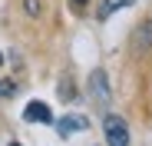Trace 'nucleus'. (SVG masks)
I'll list each match as a JSON object with an SVG mask.
<instances>
[{"mask_svg":"<svg viewBox=\"0 0 152 146\" xmlns=\"http://www.w3.org/2000/svg\"><path fill=\"white\" fill-rule=\"evenodd\" d=\"M10 146H20V143H10Z\"/></svg>","mask_w":152,"mask_h":146,"instance_id":"12","label":"nucleus"},{"mask_svg":"<svg viewBox=\"0 0 152 146\" xmlns=\"http://www.w3.org/2000/svg\"><path fill=\"white\" fill-rule=\"evenodd\" d=\"M103 133H106V146H129V126L116 113L103 116Z\"/></svg>","mask_w":152,"mask_h":146,"instance_id":"1","label":"nucleus"},{"mask_svg":"<svg viewBox=\"0 0 152 146\" xmlns=\"http://www.w3.org/2000/svg\"><path fill=\"white\" fill-rule=\"evenodd\" d=\"M89 100L96 106H106L113 100V90H109V77H106V70H93L89 73Z\"/></svg>","mask_w":152,"mask_h":146,"instance_id":"2","label":"nucleus"},{"mask_svg":"<svg viewBox=\"0 0 152 146\" xmlns=\"http://www.w3.org/2000/svg\"><path fill=\"white\" fill-rule=\"evenodd\" d=\"M0 66H4V53H0Z\"/></svg>","mask_w":152,"mask_h":146,"instance_id":"11","label":"nucleus"},{"mask_svg":"<svg viewBox=\"0 0 152 146\" xmlns=\"http://www.w3.org/2000/svg\"><path fill=\"white\" fill-rule=\"evenodd\" d=\"M69 7H73V10H76V13H80V10H83V7H86V0H69Z\"/></svg>","mask_w":152,"mask_h":146,"instance_id":"10","label":"nucleus"},{"mask_svg":"<svg viewBox=\"0 0 152 146\" xmlns=\"http://www.w3.org/2000/svg\"><path fill=\"white\" fill-rule=\"evenodd\" d=\"M23 10L27 17H40V0H23Z\"/></svg>","mask_w":152,"mask_h":146,"instance_id":"9","label":"nucleus"},{"mask_svg":"<svg viewBox=\"0 0 152 146\" xmlns=\"http://www.w3.org/2000/svg\"><path fill=\"white\" fill-rule=\"evenodd\" d=\"M13 93H17V83L13 80H0V100H10Z\"/></svg>","mask_w":152,"mask_h":146,"instance_id":"8","label":"nucleus"},{"mask_svg":"<svg viewBox=\"0 0 152 146\" xmlns=\"http://www.w3.org/2000/svg\"><path fill=\"white\" fill-rule=\"evenodd\" d=\"M136 0H103V4H99V10H96V17L99 20H109L116 10H122V7H132Z\"/></svg>","mask_w":152,"mask_h":146,"instance_id":"6","label":"nucleus"},{"mask_svg":"<svg viewBox=\"0 0 152 146\" xmlns=\"http://www.w3.org/2000/svg\"><path fill=\"white\" fill-rule=\"evenodd\" d=\"M145 50H152V13L136 27V33H132V53H145Z\"/></svg>","mask_w":152,"mask_h":146,"instance_id":"5","label":"nucleus"},{"mask_svg":"<svg viewBox=\"0 0 152 146\" xmlns=\"http://www.w3.org/2000/svg\"><path fill=\"white\" fill-rule=\"evenodd\" d=\"M60 100H63V103L76 100V86H73V73H63V77H60Z\"/></svg>","mask_w":152,"mask_h":146,"instance_id":"7","label":"nucleus"},{"mask_svg":"<svg viewBox=\"0 0 152 146\" xmlns=\"http://www.w3.org/2000/svg\"><path fill=\"white\" fill-rule=\"evenodd\" d=\"M86 130H89V119L80 116V113H66V116L56 119V133H60L63 139H69L73 133H86Z\"/></svg>","mask_w":152,"mask_h":146,"instance_id":"3","label":"nucleus"},{"mask_svg":"<svg viewBox=\"0 0 152 146\" xmlns=\"http://www.w3.org/2000/svg\"><path fill=\"white\" fill-rule=\"evenodd\" d=\"M23 119L27 123H43V126H53V113H50V106L43 100H30L27 106H23Z\"/></svg>","mask_w":152,"mask_h":146,"instance_id":"4","label":"nucleus"}]
</instances>
